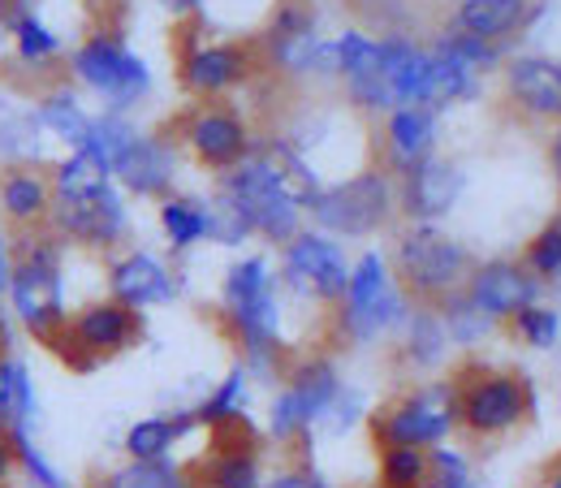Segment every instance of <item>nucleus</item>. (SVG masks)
Returning a JSON list of instances; mask_svg holds the SVG:
<instances>
[{"instance_id":"nucleus-1","label":"nucleus","mask_w":561,"mask_h":488,"mask_svg":"<svg viewBox=\"0 0 561 488\" xmlns=\"http://www.w3.org/2000/svg\"><path fill=\"white\" fill-rule=\"evenodd\" d=\"M225 316L233 325V338L247 354V363L268 376L277 367L280 350H285V311H280L277 277L268 256H247L225 273L220 290Z\"/></svg>"},{"instance_id":"nucleus-2","label":"nucleus","mask_w":561,"mask_h":488,"mask_svg":"<svg viewBox=\"0 0 561 488\" xmlns=\"http://www.w3.org/2000/svg\"><path fill=\"white\" fill-rule=\"evenodd\" d=\"M454 389H458V423L480 441L505 436L536 416V394L518 372L467 367L454 381Z\"/></svg>"},{"instance_id":"nucleus-3","label":"nucleus","mask_w":561,"mask_h":488,"mask_svg":"<svg viewBox=\"0 0 561 488\" xmlns=\"http://www.w3.org/2000/svg\"><path fill=\"white\" fill-rule=\"evenodd\" d=\"M411 320V298L402 281L389 273L385 256L367 251L351 269V285L342 298V333L351 342H376Z\"/></svg>"},{"instance_id":"nucleus-4","label":"nucleus","mask_w":561,"mask_h":488,"mask_svg":"<svg viewBox=\"0 0 561 488\" xmlns=\"http://www.w3.org/2000/svg\"><path fill=\"white\" fill-rule=\"evenodd\" d=\"M458 428V389L454 381H432L402 398H393L380 416L371 419L376 445H411V450H436Z\"/></svg>"},{"instance_id":"nucleus-5","label":"nucleus","mask_w":561,"mask_h":488,"mask_svg":"<svg viewBox=\"0 0 561 488\" xmlns=\"http://www.w3.org/2000/svg\"><path fill=\"white\" fill-rule=\"evenodd\" d=\"M139 333H142L139 311H130L117 298H108V303H91L78 316H70L66 329H57L48 338V350H57L73 372H91L104 359H113V354L135 347Z\"/></svg>"},{"instance_id":"nucleus-6","label":"nucleus","mask_w":561,"mask_h":488,"mask_svg":"<svg viewBox=\"0 0 561 488\" xmlns=\"http://www.w3.org/2000/svg\"><path fill=\"white\" fill-rule=\"evenodd\" d=\"M398 281L423 303H445L467 290V251L432 225H415L398 242Z\"/></svg>"},{"instance_id":"nucleus-7","label":"nucleus","mask_w":561,"mask_h":488,"mask_svg":"<svg viewBox=\"0 0 561 488\" xmlns=\"http://www.w3.org/2000/svg\"><path fill=\"white\" fill-rule=\"evenodd\" d=\"M9 298L18 320L35 333V338H53L57 329H66V277H61V260L48 242H39L35 251H22L13 260V281H9Z\"/></svg>"},{"instance_id":"nucleus-8","label":"nucleus","mask_w":561,"mask_h":488,"mask_svg":"<svg viewBox=\"0 0 561 488\" xmlns=\"http://www.w3.org/2000/svg\"><path fill=\"white\" fill-rule=\"evenodd\" d=\"M225 195L247 212L251 229L264 234L268 242H280V247H285V242L298 234V204L285 195L277 169H273V160H268L264 151H260V156H247V160L229 173Z\"/></svg>"},{"instance_id":"nucleus-9","label":"nucleus","mask_w":561,"mask_h":488,"mask_svg":"<svg viewBox=\"0 0 561 488\" xmlns=\"http://www.w3.org/2000/svg\"><path fill=\"white\" fill-rule=\"evenodd\" d=\"M285 285L311 303H342L351 285V264L333 238L294 234L285 242Z\"/></svg>"},{"instance_id":"nucleus-10","label":"nucleus","mask_w":561,"mask_h":488,"mask_svg":"<svg viewBox=\"0 0 561 488\" xmlns=\"http://www.w3.org/2000/svg\"><path fill=\"white\" fill-rule=\"evenodd\" d=\"M311 212L324 229L346 234V238H363V234L380 229L385 216H389V182L380 173H358L351 182H337V186L320 191Z\"/></svg>"},{"instance_id":"nucleus-11","label":"nucleus","mask_w":561,"mask_h":488,"mask_svg":"<svg viewBox=\"0 0 561 488\" xmlns=\"http://www.w3.org/2000/svg\"><path fill=\"white\" fill-rule=\"evenodd\" d=\"M73 66L82 73V82L87 87H95L104 100H113L117 109H126L130 100H139L142 91H147V66H142L135 53H126L122 44H113V39H91V44H82V53L73 57Z\"/></svg>"},{"instance_id":"nucleus-12","label":"nucleus","mask_w":561,"mask_h":488,"mask_svg":"<svg viewBox=\"0 0 561 488\" xmlns=\"http://www.w3.org/2000/svg\"><path fill=\"white\" fill-rule=\"evenodd\" d=\"M467 294H471V303H476L484 316H492V320H514L518 311L536 307L540 281L531 277L523 264L492 260V264H480V269L467 277Z\"/></svg>"},{"instance_id":"nucleus-13","label":"nucleus","mask_w":561,"mask_h":488,"mask_svg":"<svg viewBox=\"0 0 561 488\" xmlns=\"http://www.w3.org/2000/svg\"><path fill=\"white\" fill-rule=\"evenodd\" d=\"M57 229L73 238V242H87V247H113L126 229V208L117 200L113 186L95 191V195H82V200H61L57 195V212H53Z\"/></svg>"},{"instance_id":"nucleus-14","label":"nucleus","mask_w":561,"mask_h":488,"mask_svg":"<svg viewBox=\"0 0 561 488\" xmlns=\"http://www.w3.org/2000/svg\"><path fill=\"white\" fill-rule=\"evenodd\" d=\"M108 290H113V298H117L122 307H130V311L164 307V303L178 298L173 273H169L156 256H147V251H130L126 260H117L113 273H108Z\"/></svg>"},{"instance_id":"nucleus-15","label":"nucleus","mask_w":561,"mask_h":488,"mask_svg":"<svg viewBox=\"0 0 561 488\" xmlns=\"http://www.w3.org/2000/svg\"><path fill=\"white\" fill-rule=\"evenodd\" d=\"M458 191H462V173L449 160H432L427 156V160L407 169L402 208H407V216H415L420 225H427V220H436V216H445V212L454 208Z\"/></svg>"},{"instance_id":"nucleus-16","label":"nucleus","mask_w":561,"mask_h":488,"mask_svg":"<svg viewBox=\"0 0 561 488\" xmlns=\"http://www.w3.org/2000/svg\"><path fill=\"white\" fill-rule=\"evenodd\" d=\"M195 428H204L195 411H178V416H147V419H135V423L126 428L122 445H126L130 463H169V458H173V450H178V441H182L186 432H195Z\"/></svg>"},{"instance_id":"nucleus-17","label":"nucleus","mask_w":561,"mask_h":488,"mask_svg":"<svg viewBox=\"0 0 561 488\" xmlns=\"http://www.w3.org/2000/svg\"><path fill=\"white\" fill-rule=\"evenodd\" d=\"M510 95L536 113V117H561V66L545 57H523L510 66Z\"/></svg>"},{"instance_id":"nucleus-18","label":"nucleus","mask_w":561,"mask_h":488,"mask_svg":"<svg viewBox=\"0 0 561 488\" xmlns=\"http://www.w3.org/2000/svg\"><path fill=\"white\" fill-rule=\"evenodd\" d=\"M113 173L130 186V191H164L169 186V178H173V156H169V147H160V143L151 139H135L117 160H113Z\"/></svg>"},{"instance_id":"nucleus-19","label":"nucleus","mask_w":561,"mask_h":488,"mask_svg":"<svg viewBox=\"0 0 561 488\" xmlns=\"http://www.w3.org/2000/svg\"><path fill=\"white\" fill-rule=\"evenodd\" d=\"M285 389L302 402V411L311 416V428H316V419L324 416L329 402L342 394V376H337V367H333L329 359H298V363L289 367Z\"/></svg>"},{"instance_id":"nucleus-20","label":"nucleus","mask_w":561,"mask_h":488,"mask_svg":"<svg viewBox=\"0 0 561 488\" xmlns=\"http://www.w3.org/2000/svg\"><path fill=\"white\" fill-rule=\"evenodd\" d=\"M191 147L208 164H238V160H247V130L229 113H204L191 126Z\"/></svg>"},{"instance_id":"nucleus-21","label":"nucleus","mask_w":561,"mask_h":488,"mask_svg":"<svg viewBox=\"0 0 561 488\" xmlns=\"http://www.w3.org/2000/svg\"><path fill=\"white\" fill-rule=\"evenodd\" d=\"M476 91V66L462 61L449 48H436V57H427V78H423V109H440L454 104L462 95Z\"/></svg>"},{"instance_id":"nucleus-22","label":"nucleus","mask_w":561,"mask_h":488,"mask_svg":"<svg viewBox=\"0 0 561 488\" xmlns=\"http://www.w3.org/2000/svg\"><path fill=\"white\" fill-rule=\"evenodd\" d=\"M0 419L4 428H35L39 419V394L31 381V367L22 359H0Z\"/></svg>"},{"instance_id":"nucleus-23","label":"nucleus","mask_w":561,"mask_h":488,"mask_svg":"<svg viewBox=\"0 0 561 488\" xmlns=\"http://www.w3.org/2000/svg\"><path fill=\"white\" fill-rule=\"evenodd\" d=\"M91 488H199V480L169 458V463H122V467H108V472H100L91 480Z\"/></svg>"},{"instance_id":"nucleus-24","label":"nucleus","mask_w":561,"mask_h":488,"mask_svg":"<svg viewBox=\"0 0 561 488\" xmlns=\"http://www.w3.org/2000/svg\"><path fill=\"white\" fill-rule=\"evenodd\" d=\"M432 139H436L432 109H423V104H402V109H393V117H389V143H393V151H398L402 164L427 160Z\"/></svg>"},{"instance_id":"nucleus-25","label":"nucleus","mask_w":561,"mask_h":488,"mask_svg":"<svg viewBox=\"0 0 561 488\" xmlns=\"http://www.w3.org/2000/svg\"><path fill=\"white\" fill-rule=\"evenodd\" d=\"M527 13V0H462L458 4V26L462 35L476 39H496L510 35Z\"/></svg>"},{"instance_id":"nucleus-26","label":"nucleus","mask_w":561,"mask_h":488,"mask_svg":"<svg viewBox=\"0 0 561 488\" xmlns=\"http://www.w3.org/2000/svg\"><path fill=\"white\" fill-rule=\"evenodd\" d=\"M402 333H407L402 350H407V359H411L415 367H436V363L445 359V350H449V333H445L436 307L411 311V320L402 325Z\"/></svg>"},{"instance_id":"nucleus-27","label":"nucleus","mask_w":561,"mask_h":488,"mask_svg":"<svg viewBox=\"0 0 561 488\" xmlns=\"http://www.w3.org/2000/svg\"><path fill=\"white\" fill-rule=\"evenodd\" d=\"M242 70H247V61L238 48H199V53H191L182 73H186V87H195V91H220V87L238 82Z\"/></svg>"},{"instance_id":"nucleus-28","label":"nucleus","mask_w":561,"mask_h":488,"mask_svg":"<svg viewBox=\"0 0 561 488\" xmlns=\"http://www.w3.org/2000/svg\"><path fill=\"white\" fill-rule=\"evenodd\" d=\"M440 325H445V333H449V342H458V347H476L480 338H489L492 333V316H484L476 303H471V294L467 290H458V294H449L440 307Z\"/></svg>"},{"instance_id":"nucleus-29","label":"nucleus","mask_w":561,"mask_h":488,"mask_svg":"<svg viewBox=\"0 0 561 488\" xmlns=\"http://www.w3.org/2000/svg\"><path fill=\"white\" fill-rule=\"evenodd\" d=\"M108 173H113V169H108L95 151L78 147L70 160L61 164V173H57V195H61V200L95 195V191H104V186H108Z\"/></svg>"},{"instance_id":"nucleus-30","label":"nucleus","mask_w":561,"mask_h":488,"mask_svg":"<svg viewBox=\"0 0 561 488\" xmlns=\"http://www.w3.org/2000/svg\"><path fill=\"white\" fill-rule=\"evenodd\" d=\"M9 445H13V458H18V472L26 488H70V480L53 467V458L35 445L31 428H9Z\"/></svg>"},{"instance_id":"nucleus-31","label":"nucleus","mask_w":561,"mask_h":488,"mask_svg":"<svg viewBox=\"0 0 561 488\" xmlns=\"http://www.w3.org/2000/svg\"><path fill=\"white\" fill-rule=\"evenodd\" d=\"M247 367H233L216 389H211L208 398L195 407V416L204 428H220V423H229V419H242V407H247Z\"/></svg>"},{"instance_id":"nucleus-32","label":"nucleus","mask_w":561,"mask_h":488,"mask_svg":"<svg viewBox=\"0 0 561 488\" xmlns=\"http://www.w3.org/2000/svg\"><path fill=\"white\" fill-rule=\"evenodd\" d=\"M380 488H427V450L380 445Z\"/></svg>"},{"instance_id":"nucleus-33","label":"nucleus","mask_w":561,"mask_h":488,"mask_svg":"<svg viewBox=\"0 0 561 488\" xmlns=\"http://www.w3.org/2000/svg\"><path fill=\"white\" fill-rule=\"evenodd\" d=\"M160 225H164L169 242H173L178 251H186L191 242L208 238V208L195 204V200H169V204L160 208Z\"/></svg>"},{"instance_id":"nucleus-34","label":"nucleus","mask_w":561,"mask_h":488,"mask_svg":"<svg viewBox=\"0 0 561 488\" xmlns=\"http://www.w3.org/2000/svg\"><path fill=\"white\" fill-rule=\"evenodd\" d=\"M0 204L13 220H35L39 212L48 208V191L35 173H9L0 182Z\"/></svg>"},{"instance_id":"nucleus-35","label":"nucleus","mask_w":561,"mask_h":488,"mask_svg":"<svg viewBox=\"0 0 561 488\" xmlns=\"http://www.w3.org/2000/svg\"><path fill=\"white\" fill-rule=\"evenodd\" d=\"M427 488H476L471 458L454 445H436L427 450Z\"/></svg>"},{"instance_id":"nucleus-36","label":"nucleus","mask_w":561,"mask_h":488,"mask_svg":"<svg viewBox=\"0 0 561 488\" xmlns=\"http://www.w3.org/2000/svg\"><path fill=\"white\" fill-rule=\"evenodd\" d=\"M39 122H44L53 135H61L66 143H73V147H87V135H91V117L78 109V100H73V95H53V100L44 104Z\"/></svg>"},{"instance_id":"nucleus-37","label":"nucleus","mask_w":561,"mask_h":488,"mask_svg":"<svg viewBox=\"0 0 561 488\" xmlns=\"http://www.w3.org/2000/svg\"><path fill=\"white\" fill-rule=\"evenodd\" d=\"M510 325H514V333H518L531 350H553L561 338V316L553 311V307H540V303L527 307V311H518Z\"/></svg>"},{"instance_id":"nucleus-38","label":"nucleus","mask_w":561,"mask_h":488,"mask_svg":"<svg viewBox=\"0 0 561 488\" xmlns=\"http://www.w3.org/2000/svg\"><path fill=\"white\" fill-rule=\"evenodd\" d=\"M527 273L536 281L561 277V220H549V225L527 242Z\"/></svg>"},{"instance_id":"nucleus-39","label":"nucleus","mask_w":561,"mask_h":488,"mask_svg":"<svg viewBox=\"0 0 561 488\" xmlns=\"http://www.w3.org/2000/svg\"><path fill=\"white\" fill-rule=\"evenodd\" d=\"M247 234H251L247 212L238 208L229 195H220V204L208 208V238L225 242V247H238V242H247Z\"/></svg>"},{"instance_id":"nucleus-40","label":"nucleus","mask_w":561,"mask_h":488,"mask_svg":"<svg viewBox=\"0 0 561 488\" xmlns=\"http://www.w3.org/2000/svg\"><path fill=\"white\" fill-rule=\"evenodd\" d=\"M18 53L26 57V61H44V57H53L57 53V35L39 22V18H31V13H22L18 18Z\"/></svg>"},{"instance_id":"nucleus-41","label":"nucleus","mask_w":561,"mask_h":488,"mask_svg":"<svg viewBox=\"0 0 561 488\" xmlns=\"http://www.w3.org/2000/svg\"><path fill=\"white\" fill-rule=\"evenodd\" d=\"M440 48L458 53V57H462V61H471L476 70H480V66H492V61H496V53H492L484 39H476V35H454V39H445Z\"/></svg>"},{"instance_id":"nucleus-42","label":"nucleus","mask_w":561,"mask_h":488,"mask_svg":"<svg viewBox=\"0 0 561 488\" xmlns=\"http://www.w3.org/2000/svg\"><path fill=\"white\" fill-rule=\"evenodd\" d=\"M264 488H333L324 476H316L311 467H289V472H277L273 480H264Z\"/></svg>"},{"instance_id":"nucleus-43","label":"nucleus","mask_w":561,"mask_h":488,"mask_svg":"<svg viewBox=\"0 0 561 488\" xmlns=\"http://www.w3.org/2000/svg\"><path fill=\"white\" fill-rule=\"evenodd\" d=\"M18 472V458H13V445H9V432L0 436V488L9 485V476Z\"/></svg>"},{"instance_id":"nucleus-44","label":"nucleus","mask_w":561,"mask_h":488,"mask_svg":"<svg viewBox=\"0 0 561 488\" xmlns=\"http://www.w3.org/2000/svg\"><path fill=\"white\" fill-rule=\"evenodd\" d=\"M9 281H13V256H9V242L0 234V294H9Z\"/></svg>"},{"instance_id":"nucleus-45","label":"nucleus","mask_w":561,"mask_h":488,"mask_svg":"<svg viewBox=\"0 0 561 488\" xmlns=\"http://www.w3.org/2000/svg\"><path fill=\"white\" fill-rule=\"evenodd\" d=\"M9 320H4V311H0V359H9Z\"/></svg>"},{"instance_id":"nucleus-46","label":"nucleus","mask_w":561,"mask_h":488,"mask_svg":"<svg viewBox=\"0 0 561 488\" xmlns=\"http://www.w3.org/2000/svg\"><path fill=\"white\" fill-rule=\"evenodd\" d=\"M545 488H561V458L549 467V476H545Z\"/></svg>"},{"instance_id":"nucleus-47","label":"nucleus","mask_w":561,"mask_h":488,"mask_svg":"<svg viewBox=\"0 0 561 488\" xmlns=\"http://www.w3.org/2000/svg\"><path fill=\"white\" fill-rule=\"evenodd\" d=\"M553 169H558V182H561V135L553 139Z\"/></svg>"},{"instance_id":"nucleus-48","label":"nucleus","mask_w":561,"mask_h":488,"mask_svg":"<svg viewBox=\"0 0 561 488\" xmlns=\"http://www.w3.org/2000/svg\"><path fill=\"white\" fill-rule=\"evenodd\" d=\"M4 432H9V428H4V419H0V436H4Z\"/></svg>"}]
</instances>
